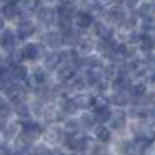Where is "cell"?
Returning <instances> with one entry per match:
<instances>
[{"instance_id":"cell-1","label":"cell","mask_w":155,"mask_h":155,"mask_svg":"<svg viewBox=\"0 0 155 155\" xmlns=\"http://www.w3.org/2000/svg\"><path fill=\"white\" fill-rule=\"evenodd\" d=\"M4 92H5V95H7V98L14 105L22 104V102L27 100V87L22 85V84H18V82H12Z\"/></svg>"},{"instance_id":"cell-2","label":"cell","mask_w":155,"mask_h":155,"mask_svg":"<svg viewBox=\"0 0 155 155\" xmlns=\"http://www.w3.org/2000/svg\"><path fill=\"white\" fill-rule=\"evenodd\" d=\"M22 54H24V58H27V60H38L40 57H45V48L44 45L40 44H27L24 48H22Z\"/></svg>"},{"instance_id":"cell-3","label":"cell","mask_w":155,"mask_h":155,"mask_svg":"<svg viewBox=\"0 0 155 155\" xmlns=\"http://www.w3.org/2000/svg\"><path fill=\"white\" fill-rule=\"evenodd\" d=\"M37 18L42 25H52L54 22H57V8L52 7H40L37 10Z\"/></svg>"},{"instance_id":"cell-4","label":"cell","mask_w":155,"mask_h":155,"mask_svg":"<svg viewBox=\"0 0 155 155\" xmlns=\"http://www.w3.org/2000/svg\"><path fill=\"white\" fill-rule=\"evenodd\" d=\"M47 82V75H45L44 70L40 68H34L32 74H28V78H27V85L30 88H42Z\"/></svg>"},{"instance_id":"cell-5","label":"cell","mask_w":155,"mask_h":155,"mask_svg":"<svg viewBox=\"0 0 155 155\" xmlns=\"http://www.w3.org/2000/svg\"><path fill=\"white\" fill-rule=\"evenodd\" d=\"M32 150V140L27 138L24 134L18 135L14 142V155H27Z\"/></svg>"},{"instance_id":"cell-6","label":"cell","mask_w":155,"mask_h":155,"mask_svg":"<svg viewBox=\"0 0 155 155\" xmlns=\"http://www.w3.org/2000/svg\"><path fill=\"white\" fill-rule=\"evenodd\" d=\"M0 44H2V47L7 52H10V54L15 52L17 50V48H15V45H17V34H14V30H10V28L4 30L2 38H0Z\"/></svg>"},{"instance_id":"cell-7","label":"cell","mask_w":155,"mask_h":155,"mask_svg":"<svg viewBox=\"0 0 155 155\" xmlns=\"http://www.w3.org/2000/svg\"><path fill=\"white\" fill-rule=\"evenodd\" d=\"M64 135H65V132L62 130L60 127H57V125H50V127L45 128V132H44L45 142H50V143H58V142H62L64 140Z\"/></svg>"},{"instance_id":"cell-8","label":"cell","mask_w":155,"mask_h":155,"mask_svg":"<svg viewBox=\"0 0 155 155\" xmlns=\"http://www.w3.org/2000/svg\"><path fill=\"white\" fill-rule=\"evenodd\" d=\"M105 15H107V18H108L110 22L118 24V25H122L125 20H127L125 10L120 7V5H114V7H110L108 10H105Z\"/></svg>"},{"instance_id":"cell-9","label":"cell","mask_w":155,"mask_h":155,"mask_svg":"<svg viewBox=\"0 0 155 155\" xmlns=\"http://www.w3.org/2000/svg\"><path fill=\"white\" fill-rule=\"evenodd\" d=\"M44 42L50 48H60L64 45V34L58 30H50L44 35Z\"/></svg>"},{"instance_id":"cell-10","label":"cell","mask_w":155,"mask_h":155,"mask_svg":"<svg viewBox=\"0 0 155 155\" xmlns=\"http://www.w3.org/2000/svg\"><path fill=\"white\" fill-rule=\"evenodd\" d=\"M34 32H35V25H34V22H30L27 18V20H22L20 24L17 25V37L20 38V40H25V38H28V37H32L34 35Z\"/></svg>"},{"instance_id":"cell-11","label":"cell","mask_w":155,"mask_h":155,"mask_svg":"<svg viewBox=\"0 0 155 155\" xmlns=\"http://www.w3.org/2000/svg\"><path fill=\"white\" fill-rule=\"evenodd\" d=\"M92 48H94V40H92L90 37H88L87 34H80L78 35V40H77V45H75V50L78 52V54H90Z\"/></svg>"},{"instance_id":"cell-12","label":"cell","mask_w":155,"mask_h":155,"mask_svg":"<svg viewBox=\"0 0 155 155\" xmlns=\"http://www.w3.org/2000/svg\"><path fill=\"white\" fill-rule=\"evenodd\" d=\"M94 30L100 37V40H112L114 38V28L108 24H105V22H95Z\"/></svg>"},{"instance_id":"cell-13","label":"cell","mask_w":155,"mask_h":155,"mask_svg":"<svg viewBox=\"0 0 155 155\" xmlns=\"http://www.w3.org/2000/svg\"><path fill=\"white\" fill-rule=\"evenodd\" d=\"M24 135H25L27 138H30L32 142L37 140V138L42 135V128H40V125L35 124V122H32V120L24 122Z\"/></svg>"},{"instance_id":"cell-14","label":"cell","mask_w":155,"mask_h":155,"mask_svg":"<svg viewBox=\"0 0 155 155\" xmlns=\"http://www.w3.org/2000/svg\"><path fill=\"white\" fill-rule=\"evenodd\" d=\"M8 72H10V77L12 80L18 82L20 84L22 80H27L28 78V70L25 65L22 64H17V65H10V68H8Z\"/></svg>"},{"instance_id":"cell-15","label":"cell","mask_w":155,"mask_h":155,"mask_svg":"<svg viewBox=\"0 0 155 155\" xmlns=\"http://www.w3.org/2000/svg\"><path fill=\"white\" fill-rule=\"evenodd\" d=\"M94 115H95V118H97V122H102V124L114 118V112H112V108L108 107L107 104L94 107Z\"/></svg>"},{"instance_id":"cell-16","label":"cell","mask_w":155,"mask_h":155,"mask_svg":"<svg viewBox=\"0 0 155 155\" xmlns=\"http://www.w3.org/2000/svg\"><path fill=\"white\" fill-rule=\"evenodd\" d=\"M77 68L74 67V65H60L57 70V75H58V80L62 82V84H67V82H70L74 77H77Z\"/></svg>"},{"instance_id":"cell-17","label":"cell","mask_w":155,"mask_h":155,"mask_svg":"<svg viewBox=\"0 0 155 155\" xmlns=\"http://www.w3.org/2000/svg\"><path fill=\"white\" fill-rule=\"evenodd\" d=\"M60 52H47L44 57V67L47 68V70H54V68H58V65H60Z\"/></svg>"},{"instance_id":"cell-18","label":"cell","mask_w":155,"mask_h":155,"mask_svg":"<svg viewBox=\"0 0 155 155\" xmlns=\"http://www.w3.org/2000/svg\"><path fill=\"white\" fill-rule=\"evenodd\" d=\"M38 7V2L35 0H28V2H20L18 4V15H22V20H27V17H30L35 12V8Z\"/></svg>"},{"instance_id":"cell-19","label":"cell","mask_w":155,"mask_h":155,"mask_svg":"<svg viewBox=\"0 0 155 155\" xmlns=\"http://www.w3.org/2000/svg\"><path fill=\"white\" fill-rule=\"evenodd\" d=\"M74 22L77 24V27L87 28V27H90V25L94 24V17H92V14H88L87 10H80V12H77V14H75Z\"/></svg>"},{"instance_id":"cell-20","label":"cell","mask_w":155,"mask_h":155,"mask_svg":"<svg viewBox=\"0 0 155 155\" xmlns=\"http://www.w3.org/2000/svg\"><path fill=\"white\" fill-rule=\"evenodd\" d=\"M74 102L77 105V108H88V107H95V97L88 94H77L74 97Z\"/></svg>"},{"instance_id":"cell-21","label":"cell","mask_w":155,"mask_h":155,"mask_svg":"<svg viewBox=\"0 0 155 155\" xmlns=\"http://www.w3.org/2000/svg\"><path fill=\"white\" fill-rule=\"evenodd\" d=\"M150 148V138H135L134 143H132V150H134L135 155H143L147 153V150Z\"/></svg>"},{"instance_id":"cell-22","label":"cell","mask_w":155,"mask_h":155,"mask_svg":"<svg viewBox=\"0 0 155 155\" xmlns=\"http://www.w3.org/2000/svg\"><path fill=\"white\" fill-rule=\"evenodd\" d=\"M2 17L7 18V20H12L14 17H17L18 15V4H15V2H7V4L2 5Z\"/></svg>"},{"instance_id":"cell-23","label":"cell","mask_w":155,"mask_h":155,"mask_svg":"<svg viewBox=\"0 0 155 155\" xmlns=\"http://www.w3.org/2000/svg\"><path fill=\"white\" fill-rule=\"evenodd\" d=\"M140 17H143V20H152L155 18V4L153 2H143L138 8Z\"/></svg>"},{"instance_id":"cell-24","label":"cell","mask_w":155,"mask_h":155,"mask_svg":"<svg viewBox=\"0 0 155 155\" xmlns=\"http://www.w3.org/2000/svg\"><path fill=\"white\" fill-rule=\"evenodd\" d=\"M130 100H134V98L130 97L128 92H115V94L110 97V102L115 104V105H118V107H124V105L130 104Z\"/></svg>"},{"instance_id":"cell-25","label":"cell","mask_w":155,"mask_h":155,"mask_svg":"<svg viewBox=\"0 0 155 155\" xmlns=\"http://www.w3.org/2000/svg\"><path fill=\"white\" fill-rule=\"evenodd\" d=\"M95 137H97V140L102 142V143H108L110 138H112L110 128H107L105 125H98V127L95 128Z\"/></svg>"},{"instance_id":"cell-26","label":"cell","mask_w":155,"mask_h":155,"mask_svg":"<svg viewBox=\"0 0 155 155\" xmlns=\"http://www.w3.org/2000/svg\"><path fill=\"white\" fill-rule=\"evenodd\" d=\"M128 94H130V97L134 98V100H138L142 95L147 94V85H145L143 82H140V84H132Z\"/></svg>"},{"instance_id":"cell-27","label":"cell","mask_w":155,"mask_h":155,"mask_svg":"<svg viewBox=\"0 0 155 155\" xmlns=\"http://www.w3.org/2000/svg\"><path fill=\"white\" fill-rule=\"evenodd\" d=\"M140 48L147 54H150L152 50L155 48V38L153 35H148V34H142V40H140Z\"/></svg>"},{"instance_id":"cell-28","label":"cell","mask_w":155,"mask_h":155,"mask_svg":"<svg viewBox=\"0 0 155 155\" xmlns=\"http://www.w3.org/2000/svg\"><path fill=\"white\" fill-rule=\"evenodd\" d=\"M60 110L64 112L65 115L75 114V112H77V105H75L74 98H64V100L60 102Z\"/></svg>"},{"instance_id":"cell-29","label":"cell","mask_w":155,"mask_h":155,"mask_svg":"<svg viewBox=\"0 0 155 155\" xmlns=\"http://www.w3.org/2000/svg\"><path fill=\"white\" fill-rule=\"evenodd\" d=\"M14 108H15V112H17V115H20L22 118H30L32 108L27 105V102H22V104L14 105Z\"/></svg>"},{"instance_id":"cell-30","label":"cell","mask_w":155,"mask_h":155,"mask_svg":"<svg viewBox=\"0 0 155 155\" xmlns=\"http://www.w3.org/2000/svg\"><path fill=\"white\" fill-rule=\"evenodd\" d=\"M128 115H130L132 118H142V120H143L145 115H147V108L140 107V105H132V107L128 108Z\"/></svg>"},{"instance_id":"cell-31","label":"cell","mask_w":155,"mask_h":155,"mask_svg":"<svg viewBox=\"0 0 155 155\" xmlns=\"http://www.w3.org/2000/svg\"><path fill=\"white\" fill-rule=\"evenodd\" d=\"M125 125H127V122H125L124 115H115L110 120V128H114V130H117V132H122L125 128Z\"/></svg>"},{"instance_id":"cell-32","label":"cell","mask_w":155,"mask_h":155,"mask_svg":"<svg viewBox=\"0 0 155 155\" xmlns=\"http://www.w3.org/2000/svg\"><path fill=\"white\" fill-rule=\"evenodd\" d=\"M95 122H97V118H95L94 114H84L80 117V127L82 128H94Z\"/></svg>"},{"instance_id":"cell-33","label":"cell","mask_w":155,"mask_h":155,"mask_svg":"<svg viewBox=\"0 0 155 155\" xmlns=\"http://www.w3.org/2000/svg\"><path fill=\"white\" fill-rule=\"evenodd\" d=\"M57 114H58V110L54 107H45L44 110H42V117H44V120L48 122V124L57 120Z\"/></svg>"},{"instance_id":"cell-34","label":"cell","mask_w":155,"mask_h":155,"mask_svg":"<svg viewBox=\"0 0 155 155\" xmlns=\"http://www.w3.org/2000/svg\"><path fill=\"white\" fill-rule=\"evenodd\" d=\"M18 127H20V124H17V122H14V124H10L7 128H5V132H4V135H5V138L7 140H12V138H17L18 137Z\"/></svg>"},{"instance_id":"cell-35","label":"cell","mask_w":155,"mask_h":155,"mask_svg":"<svg viewBox=\"0 0 155 155\" xmlns=\"http://www.w3.org/2000/svg\"><path fill=\"white\" fill-rule=\"evenodd\" d=\"M78 128H80V120H75V118H70V120H65V130L67 134H78Z\"/></svg>"},{"instance_id":"cell-36","label":"cell","mask_w":155,"mask_h":155,"mask_svg":"<svg viewBox=\"0 0 155 155\" xmlns=\"http://www.w3.org/2000/svg\"><path fill=\"white\" fill-rule=\"evenodd\" d=\"M10 114H12V107L8 105V102L0 98V118H7Z\"/></svg>"},{"instance_id":"cell-37","label":"cell","mask_w":155,"mask_h":155,"mask_svg":"<svg viewBox=\"0 0 155 155\" xmlns=\"http://www.w3.org/2000/svg\"><path fill=\"white\" fill-rule=\"evenodd\" d=\"M142 78H143V84H155V70L153 68H147L142 74Z\"/></svg>"},{"instance_id":"cell-38","label":"cell","mask_w":155,"mask_h":155,"mask_svg":"<svg viewBox=\"0 0 155 155\" xmlns=\"http://www.w3.org/2000/svg\"><path fill=\"white\" fill-rule=\"evenodd\" d=\"M143 124L147 125L148 128L155 127V110H147V115L143 118Z\"/></svg>"},{"instance_id":"cell-39","label":"cell","mask_w":155,"mask_h":155,"mask_svg":"<svg viewBox=\"0 0 155 155\" xmlns=\"http://www.w3.org/2000/svg\"><path fill=\"white\" fill-rule=\"evenodd\" d=\"M153 102V95L152 94H145V95H142L140 98H138L137 102H135V105H140V107H145V105H148V104H152Z\"/></svg>"},{"instance_id":"cell-40","label":"cell","mask_w":155,"mask_h":155,"mask_svg":"<svg viewBox=\"0 0 155 155\" xmlns=\"http://www.w3.org/2000/svg\"><path fill=\"white\" fill-rule=\"evenodd\" d=\"M130 148H132V143L128 140H120L117 143V150L120 152L122 155H127V152L130 150Z\"/></svg>"},{"instance_id":"cell-41","label":"cell","mask_w":155,"mask_h":155,"mask_svg":"<svg viewBox=\"0 0 155 155\" xmlns=\"http://www.w3.org/2000/svg\"><path fill=\"white\" fill-rule=\"evenodd\" d=\"M32 152H34V155H48L50 153V150L45 145H37V147L32 148Z\"/></svg>"},{"instance_id":"cell-42","label":"cell","mask_w":155,"mask_h":155,"mask_svg":"<svg viewBox=\"0 0 155 155\" xmlns=\"http://www.w3.org/2000/svg\"><path fill=\"white\" fill-rule=\"evenodd\" d=\"M95 88H97L98 95H104V94H105V90L108 88V82H107V80H100L97 85H95Z\"/></svg>"},{"instance_id":"cell-43","label":"cell","mask_w":155,"mask_h":155,"mask_svg":"<svg viewBox=\"0 0 155 155\" xmlns=\"http://www.w3.org/2000/svg\"><path fill=\"white\" fill-rule=\"evenodd\" d=\"M145 62H147V67L148 68H153V70H155V54H153V52L147 54V60H145Z\"/></svg>"},{"instance_id":"cell-44","label":"cell","mask_w":155,"mask_h":155,"mask_svg":"<svg viewBox=\"0 0 155 155\" xmlns=\"http://www.w3.org/2000/svg\"><path fill=\"white\" fill-rule=\"evenodd\" d=\"M0 155H12L10 147H8V145H5V143H2V145H0Z\"/></svg>"},{"instance_id":"cell-45","label":"cell","mask_w":155,"mask_h":155,"mask_svg":"<svg viewBox=\"0 0 155 155\" xmlns=\"http://www.w3.org/2000/svg\"><path fill=\"white\" fill-rule=\"evenodd\" d=\"M8 125L5 124V118H0V132H5V128H7Z\"/></svg>"},{"instance_id":"cell-46","label":"cell","mask_w":155,"mask_h":155,"mask_svg":"<svg viewBox=\"0 0 155 155\" xmlns=\"http://www.w3.org/2000/svg\"><path fill=\"white\" fill-rule=\"evenodd\" d=\"M48 155H64V152H62L60 148H54V150H50Z\"/></svg>"},{"instance_id":"cell-47","label":"cell","mask_w":155,"mask_h":155,"mask_svg":"<svg viewBox=\"0 0 155 155\" xmlns=\"http://www.w3.org/2000/svg\"><path fill=\"white\" fill-rule=\"evenodd\" d=\"M125 7H130V10H134L135 7H137V2H125Z\"/></svg>"},{"instance_id":"cell-48","label":"cell","mask_w":155,"mask_h":155,"mask_svg":"<svg viewBox=\"0 0 155 155\" xmlns=\"http://www.w3.org/2000/svg\"><path fill=\"white\" fill-rule=\"evenodd\" d=\"M4 28V17H0V30Z\"/></svg>"},{"instance_id":"cell-49","label":"cell","mask_w":155,"mask_h":155,"mask_svg":"<svg viewBox=\"0 0 155 155\" xmlns=\"http://www.w3.org/2000/svg\"><path fill=\"white\" fill-rule=\"evenodd\" d=\"M72 155H84V153H72Z\"/></svg>"},{"instance_id":"cell-50","label":"cell","mask_w":155,"mask_h":155,"mask_svg":"<svg viewBox=\"0 0 155 155\" xmlns=\"http://www.w3.org/2000/svg\"><path fill=\"white\" fill-rule=\"evenodd\" d=\"M153 142H155V135H153Z\"/></svg>"},{"instance_id":"cell-51","label":"cell","mask_w":155,"mask_h":155,"mask_svg":"<svg viewBox=\"0 0 155 155\" xmlns=\"http://www.w3.org/2000/svg\"><path fill=\"white\" fill-rule=\"evenodd\" d=\"M127 155H128V153H127Z\"/></svg>"}]
</instances>
